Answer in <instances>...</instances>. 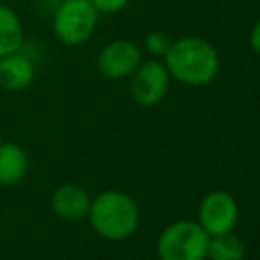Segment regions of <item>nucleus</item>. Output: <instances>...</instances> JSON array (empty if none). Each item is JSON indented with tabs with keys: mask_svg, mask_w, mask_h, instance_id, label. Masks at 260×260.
I'll return each instance as SVG.
<instances>
[{
	"mask_svg": "<svg viewBox=\"0 0 260 260\" xmlns=\"http://www.w3.org/2000/svg\"><path fill=\"white\" fill-rule=\"evenodd\" d=\"M35 79V65L32 61L18 53H10L0 57V89L16 93L26 89Z\"/></svg>",
	"mask_w": 260,
	"mask_h": 260,
	"instance_id": "nucleus-9",
	"label": "nucleus"
},
{
	"mask_svg": "<svg viewBox=\"0 0 260 260\" xmlns=\"http://www.w3.org/2000/svg\"><path fill=\"white\" fill-rule=\"evenodd\" d=\"M89 2L100 14H116L130 4V0H89Z\"/></svg>",
	"mask_w": 260,
	"mask_h": 260,
	"instance_id": "nucleus-14",
	"label": "nucleus"
},
{
	"mask_svg": "<svg viewBox=\"0 0 260 260\" xmlns=\"http://www.w3.org/2000/svg\"><path fill=\"white\" fill-rule=\"evenodd\" d=\"M173 39L162 30H150L144 37V49L150 55V59H162L171 49Z\"/></svg>",
	"mask_w": 260,
	"mask_h": 260,
	"instance_id": "nucleus-13",
	"label": "nucleus"
},
{
	"mask_svg": "<svg viewBox=\"0 0 260 260\" xmlns=\"http://www.w3.org/2000/svg\"><path fill=\"white\" fill-rule=\"evenodd\" d=\"M28 171V156L16 142L0 140V187L18 185Z\"/></svg>",
	"mask_w": 260,
	"mask_h": 260,
	"instance_id": "nucleus-10",
	"label": "nucleus"
},
{
	"mask_svg": "<svg viewBox=\"0 0 260 260\" xmlns=\"http://www.w3.org/2000/svg\"><path fill=\"white\" fill-rule=\"evenodd\" d=\"M171 81L173 79L162 59H142L136 71L128 77V93L134 104L142 108H152L165 100Z\"/></svg>",
	"mask_w": 260,
	"mask_h": 260,
	"instance_id": "nucleus-5",
	"label": "nucleus"
},
{
	"mask_svg": "<svg viewBox=\"0 0 260 260\" xmlns=\"http://www.w3.org/2000/svg\"><path fill=\"white\" fill-rule=\"evenodd\" d=\"M93 232L110 242H122L136 234L140 223V209L134 197L120 189H106L91 197L87 211Z\"/></svg>",
	"mask_w": 260,
	"mask_h": 260,
	"instance_id": "nucleus-2",
	"label": "nucleus"
},
{
	"mask_svg": "<svg viewBox=\"0 0 260 260\" xmlns=\"http://www.w3.org/2000/svg\"><path fill=\"white\" fill-rule=\"evenodd\" d=\"M100 12L89 0H63L53 12V32L67 47H79L98 28Z\"/></svg>",
	"mask_w": 260,
	"mask_h": 260,
	"instance_id": "nucleus-4",
	"label": "nucleus"
},
{
	"mask_svg": "<svg viewBox=\"0 0 260 260\" xmlns=\"http://www.w3.org/2000/svg\"><path fill=\"white\" fill-rule=\"evenodd\" d=\"M209 236L195 219H177L156 238L158 260H207Z\"/></svg>",
	"mask_w": 260,
	"mask_h": 260,
	"instance_id": "nucleus-3",
	"label": "nucleus"
},
{
	"mask_svg": "<svg viewBox=\"0 0 260 260\" xmlns=\"http://www.w3.org/2000/svg\"><path fill=\"white\" fill-rule=\"evenodd\" d=\"M240 217L238 201L232 193L223 189H213L203 195L197 207V223L205 230L207 236L234 232Z\"/></svg>",
	"mask_w": 260,
	"mask_h": 260,
	"instance_id": "nucleus-6",
	"label": "nucleus"
},
{
	"mask_svg": "<svg viewBox=\"0 0 260 260\" xmlns=\"http://www.w3.org/2000/svg\"><path fill=\"white\" fill-rule=\"evenodd\" d=\"M142 63V49L130 39H114L102 47L95 57L98 73L106 79H128Z\"/></svg>",
	"mask_w": 260,
	"mask_h": 260,
	"instance_id": "nucleus-7",
	"label": "nucleus"
},
{
	"mask_svg": "<svg viewBox=\"0 0 260 260\" xmlns=\"http://www.w3.org/2000/svg\"><path fill=\"white\" fill-rule=\"evenodd\" d=\"M162 63L171 79L187 87H203L211 83L221 67L217 49L203 37L173 39Z\"/></svg>",
	"mask_w": 260,
	"mask_h": 260,
	"instance_id": "nucleus-1",
	"label": "nucleus"
},
{
	"mask_svg": "<svg viewBox=\"0 0 260 260\" xmlns=\"http://www.w3.org/2000/svg\"><path fill=\"white\" fill-rule=\"evenodd\" d=\"M22 43H24V28L18 14L10 6L0 4V57L18 53Z\"/></svg>",
	"mask_w": 260,
	"mask_h": 260,
	"instance_id": "nucleus-11",
	"label": "nucleus"
},
{
	"mask_svg": "<svg viewBox=\"0 0 260 260\" xmlns=\"http://www.w3.org/2000/svg\"><path fill=\"white\" fill-rule=\"evenodd\" d=\"M246 244L234 232L209 236L207 244V260H244Z\"/></svg>",
	"mask_w": 260,
	"mask_h": 260,
	"instance_id": "nucleus-12",
	"label": "nucleus"
},
{
	"mask_svg": "<svg viewBox=\"0 0 260 260\" xmlns=\"http://www.w3.org/2000/svg\"><path fill=\"white\" fill-rule=\"evenodd\" d=\"M250 47H252V51L260 57V18L252 24V28H250Z\"/></svg>",
	"mask_w": 260,
	"mask_h": 260,
	"instance_id": "nucleus-15",
	"label": "nucleus"
},
{
	"mask_svg": "<svg viewBox=\"0 0 260 260\" xmlns=\"http://www.w3.org/2000/svg\"><path fill=\"white\" fill-rule=\"evenodd\" d=\"M0 140H2V138H0Z\"/></svg>",
	"mask_w": 260,
	"mask_h": 260,
	"instance_id": "nucleus-16",
	"label": "nucleus"
},
{
	"mask_svg": "<svg viewBox=\"0 0 260 260\" xmlns=\"http://www.w3.org/2000/svg\"><path fill=\"white\" fill-rule=\"evenodd\" d=\"M89 203H91L89 193L75 183H63L51 195L53 213L65 221L85 219L87 211H89Z\"/></svg>",
	"mask_w": 260,
	"mask_h": 260,
	"instance_id": "nucleus-8",
	"label": "nucleus"
}]
</instances>
